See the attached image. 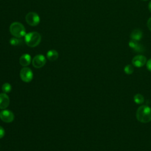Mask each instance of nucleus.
I'll list each match as a JSON object with an SVG mask.
<instances>
[{
  "label": "nucleus",
  "mask_w": 151,
  "mask_h": 151,
  "mask_svg": "<svg viewBox=\"0 0 151 151\" xmlns=\"http://www.w3.org/2000/svg\"><path fill=\"white\" fill-rule=\"evenodd\" d=\"M19 76L21 79L25 83L30 82L33 78V73L32 70L29 68L27 67H23L20 70Z\"/></svg>",
  "instance_id": "5"
},
{
  "label": "nucleus",
  "mask_w": 151,
  "mask_h": 151,
  "mask_svg": "<svg viewBox=\"0 0 151 151\" xmlns=\"http://www.w3.org/2000/svg\"><path fill=\"white\" fill-rule=\"evenodd\" d=\"M146 67L149 71H151V58L146 62Z\"/></svg>",
  "instance_id": "18"
},
{
  "label": "nucleus",
  "mask_w": 151,
  "mask_h": 151,
  "mask_svg": "<svg viewBox=\"0 0 151 151\" xmlns=\"http://www.w3.org/2000/svg\"><path fill=\"white\" fill-rule=\"evenodd\" d=\"M9 43L12 45H18L21 43V40L19 39V38L17 37H13L11 38L9 40Z\"/></svg>",
  "instance_id": "17"
},
{
  "label": "nucleus",
  "mask_w": 151,
  "mask_h": 151,
  "mask_svg": "<svg viewBox=\"0 0 151 151\" xmlns=\"http://www.w3.org/2000/svg\"><path fill=\"white\" fill-rule=\"evenodd\" d=\"M133 100L135 103H136L137 104H141L143 103V102L145 101V99H144V97L142 94H137L134 95V96L133 97Z\"/></svg>",
  "instance_id": "14"
},
{
  "label": "nucleus",
  "mask_w": 151,
  "mask_h": 151,
  "mask_svg": "<svg viewBox=\"0 0 151 151\" xmlns=\"http://www.w3.org/2000/svg\"><path fill=\"white\" fill-rule=\"evenodd\" d=\"M146 57L143 55H137L133 57L132 63L136 67H142L146 63Z\"/></svg>",
  "instance_id": "8"
},
{
  "label": "nucleus",
  "mask_w": 151,
  "mask_h": 151,
  "mask_svg": "<svg viewBox=\"0 0 151 151\" xmlns=\"http://www.w3.org/2000/svg\"><path fill=\"white\" fill-rule=\"evenodd\" d=\"M9 104V99L8 96L4 93L0 94V109H5Z\"/></svg>",
  "instance_id": "10"
},
{
  "label": "nucleus",
  "mask_w": 151,
  "mask_h": 151,
  "mask_svg": "<svg viewBox=\"0 0 151 151\" xmlns=\"http://www.w3.org/2000/svg\"><path fill=\"white\" fill-rule=\"evenodd\" d=\"M147 25L148 28L151 31V17L148 19L147 22Z\"/></svg>",
  "instance_id": "20"
},
{
  "label": "nucleus",
  "mask_w": 151,
  "mask_h": 151,
  "mask_svg": "<svg viewBox=\"0 0 151 151\" xmlns=\"http://www.w3.org/2000/svg\"><path fill=\"white\" fill-rule=\"evenodd\" d=\"M137 120L143 123H147L151 121V108L148 106H140L136 113Z\"/></svg>",
  "instance_id": "1"
},
{
  "label": "nucleus",
  "mask_w": 151,
  "mask_h": 151,
  "mask_svg": "<svg viewBox=\"0 0 151 151\" xmlns=\"http://www.w3.org/2000/svg\"><path fill=\"white\" fill-rule=\"evenodd\" d=\"M0 119L5 123H11L14 119V114L9 110L4 109L0 112Z\"/></svg>",
  "instance_id": "7"
},
{
  "label": "nucleus",
  "mask_w": 151,
  "mask_h": 151,
  "mask_svg": "<svg viewBox=\"0 0 151 151\" xmlns=\"http://www.w3.org/2000/svg\"><path fill=\"white\" fill-rule=\"evenodd\" d=\"M25 21L28 25L34 27L40 23V18L37 13L29 12L25 16Z\"/></svg>",
  "instance_id": "4"
},
{
  "label": "nucleus",
  "mask_w": 151,
  "mask_h": 151,
  "mask_svg": "<svg viewBox=\"0 0 151 151\" xmlns=\"http://www.w3.org/2000/svg\"><path fill=\"white\" fill-rule=\"evenodd\" d=\"M2 90L5 93H9L11 90H12V87L10 84L8 83H5L2 86Z\"/></svg>",
  "instance_id": "15"
},
{
  "label": "nucleus",
  "mask_w": 151,
  "mask_h": 151,
  "mask_svg": "<svg viewBox=\"0 0 151 151\" xmlns=\"http://www.w3.org/2000/svg\"><path fill=\"white\" fill-rule=\"evenodd\" d=\"M124 71L126 74H132L134 71L133 67L131 64L126 65L124 68Z\"/></svg>",
  "instance_id": "16"
},
{
  "label": "nucleus",
  "mask_w": 151,
  "mask_h": 151,
  "mask_svg": "<svg viewBox=\"0 0 151 151\" xmlns=\"http://www.w3.org/2000/svg\"><path fill=\"white\" fill-rule=\"evenodd\" d=\"M143 1H147V0H143Z\"/></svg>",
  "instance_id": "22"
},
{
  "label": "nucleus",
  "mask_w": 151,
  "mask_h": 151,
  "mask_svg": "<svg viewBox=\"0 0 151 151\" xmlns=\"http://www.w3.org/2000/svg\"><path fill=\"white\" fill-rule=\"evenodd\" d=\"M58 57V53L55 50H49L47 52V58L51 61H54L56 60Z\"/></svg>",
  "instance_id": "13"
},
{
  "label": "nucleus",
  "mask_w": 151,
  "mask_h": 151,
  "mask_svg": "<svg viewBox=\"0 0 151 151\" xmlns=\"http://www.w3.org/2000/svg\"><path fill=\"white\" fill-rule=\"evenodd\" d=\"M148 8H149V9L150 12H151V1H150V2L149 3V6H148Z\"/></svg>",
  "instance_id": "21"
},
{
  "label": "nucleus",
  "mask_w": 151,
  "mask_h": 151,
  "mask_svg": "<svg viewBox=\"0 0 151 151\" xmlns=\"http://www.w3.org/2000/svg\"><path fill=\"white\" fill-rule=\"evenodd\" d=\"M31 61V57L28 54H24L19 58V63L23 67H27L29 65Z\"/></svg>",
  "instance_id": "11"
},
{
  "label": "nucleus",
  "mask_w": 151,
  "mask_h": 151,
  "mask_svg": "<svg viewBox=\"0 0 151 151\" xmlns=\"http://www.w3.org/2000/svg\"><path fill=\"white\" fill-rule=\"evenodd\" d=\"M143 36L142 31L139 29H134L132 31L130 34V38L132 40L139 41H140Z\"/></svg>",
  "instance_id": "12"
},
{
  "label": "nucleus",
  "mask_w": 151,
  "mask_h": 151,
  "mask_svg": "<svg viewBox=\"0 0 151 151\" xmlns=\"http://www.w3.org/2000/svg\"><path fill=\"white\" fill-rule=\"evenodd\" d=\"M9 31L11 35L17 38H21L26 34L24 26L19 22L12 23L9 27Z\"/></svg>",
  "instance_id": "3"
},
{
  "label": "nucleus",
  "mask_w": 151,
  "mask_h": 151,
  "mask_svg": "<svg viewBox=\"0 0 151 151\" xmlns=\"http://www.w3.org/2000/svg\"><path fill=\"white\" fill-rule=\"evenodd\" d=\"M46 63L45 57L42 54H38L35 55L32 60V65L37 68H40L42 67Z\"/></svg>",
  "instance_id": "6"
},
{
  "label": "nucleus",
  "mask_w": 151,
  "mask_h": 151,
  "mask_svg": "<svg viewBox=\"0 0 151 151\" xmlns=\"http://www.w3.org/2000/svg\"><path fill=\"white\" fill-rule=\"evenodd\" d=\"M5 135V130L4 128L1 126H0V139L2 138Z\"/></svg>",
  "instance_id": "19"
},
{
  "label": "nucleus",
  "mask_w": 151,
  "mask_h": 151,
  "mask_svg": "<svg viewBox=\"0 0 151 151\" xmlns=\"http://www.w3.org/2000/svg\"><path fill=\"white\" fill-rule=\"evenodd\" d=\"M24 40L28 47H35L40 43L41 37L37 32H31L25 34L24 36Z\"/></svg>",
  "instance_id": "2"
},
{
  "label": "nucleus",
  "mask_w": 151,
  "mask_h": 151,
  "mask_svg": "<svg viewBox=\"0 0 151 151\" xmlns=\"http://www.w3.org/2000/svg\"><path fill=\"white\" fill-rule=\"evenodd\" d=\"M129 47L136 52H143L145 48L143 46L139 44L137 41L131 40L129 43Z\"/></svg>",
  "instance_id": "9"
}]
</instances>
